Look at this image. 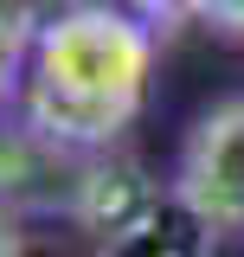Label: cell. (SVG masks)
Here are the masks:
<instances>
[{"mask_svg":"<svg viewBox=\"0 0 244 257\" xmlns=\"http://www.w3.org/2000/svg\"><path fill=\"white\" fill-rule=\"evenodd\" d=\"M154 45L116 7H77L39 32L32 52V116L64 142L116 135L148 90Z\"/></svg>","mask_w":244,"mask_h":257,"instance_id":"6da1fadb","label":"cell"},{"mask_svg":"<svg viewBox=\"0 0 244 257\" xmlns=\"http://www.w3.org/2000/svg\"><path fill=\"white\" fill-rule=\"evenodd\" d=\"M212 244H218V225L206 212H193L180 193H167V199H148L142 212H129L103 238L96 257H212Z\"/></svg>","mask_w":244,"mask_h":257,"instance_id":"3957f363","label":"cell"},{"mask_svg":"<svg viewBox=\"0 0 244 257\" xmlns=\"http://www.w3.org/2000/svg\"><path fill=\"white\" fill-rule=\"evenodd\" d=\"M186 13H199L206 26H218V32H244V0H180Z\"/></svg>","mask_w":244,"mask_h":257,"instance_id":"277c9868","label":"cell"},{"mask_svg":"<svg viewBox=\"0 0 244 257\" xmlns=\"http://www.w3.org/2000/svg\"><path fill=\"white\" fill-rule=\"evenodd\" d=\"M174 193L218 231H244V96H225L193 122L174 167Z\"/></svg>","mask_w":244,"mask_h":257,"instance_id":"7a4b0ae2","label":"cell"},{"mask_svg":"<svg viewBox=\"0 0 244 257\" xmlns=\"http://www.w3.org/2000/svg\"><path fill=\"white\" fill-rule=\"evenodd\" d=\"M0 257H20V231H13L7 212H0Z\"/></svg>","mask_w":244,"mask_h":257,"instance_id":"5b68a950","label":"cell"}]
</instances>
